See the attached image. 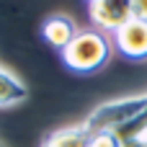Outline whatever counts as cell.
<instances>
[{"instance_id":"2","label":"cell","mask_w":147,"mask_h":147,"mask_svg":"<svg viewBox=\"0 0 147 147\" xmlns=\"http://www.w3.org/2000/svg\"><path fill=\"white\" fill-rule=\"evenodd\" d=\"M111 59V41L101 31H78V36L62 49V62L78 75H93Z\"/></svg>"},{"instance_id":"6","label":"cell","mask_w":147,"mask_h":147,"mask_svg":"<svg viewBox=\"0 0 147 147\" xmlns=\"http://www.w3.org/2000/svg\"><path fill=\"white\" fill-rule=\"evenodd\" d=\"M90 140H93V132L85 124H75V127L52 132L41 142V147H90Z\"/></svg>"},{"instance_id":"3","label":"cell","mask_w":147,"mask_h":147,"mask_svg":"<svg viewBox=\"0 0 147 147\" xmlns=\"http://www.w3.org/2000/svg\"><path fill=\"white\" fill-rule=\"evenodd\" d=\"M90 21L103 28V31H119L124 23H129L134 18L132 13V0H93L90 8Z\"/></svg>"},{"instance_id":"4","label":"cell","mask_w":147,"mask_h":147,"mask_svg":"<svg viewBox=\"0 0 147 147\" xmlns=\"http://www.w3.org/2000/svg\"><path fill=\"white\" fill-rule=\"evenodd\" d=\"M114 44L127 59L145 62L147 59V21L132 18L129 23H124L114 34Z\"/></svg>"},{"instance_id":"1","label":"cell","mask_w":147,"mask_h":147,"mask_svg":"<svg viewBox=\"0 0 147 147\" xmlns=\"http://www.w3.org/2000/svg\"><path fill=\"white\" fill-rule=\"evenodd\" d=\"M90 132H114L119 137H137L147 132V93L101 103L83 121Z\"/></svg>"},{"instance_id":"7","label":"cell","mask_w":147,"mask_h":147,"mask_svg":"<svg viewBox=\"0 0 147 147\" xmlns=\"http://www.w3.org/2000/svg\"><path fill=\"white\" fill-rule=\"evenodd\" d=\"M28 98V88L8 70L0 67V106H16Z\"/></svg>"},{"instance_id":"12","label":"cell","mask_w":147,"mask_h":147,"mask_svg":"<svg viewBox=\"0 0 147 147\" xmlns=\"http://www.w3.org/2000/svg\"><path fill=\"white\" fill-rule=\"evenodd\" d=\"M145 137H147V132H145Z\"/></svg>"},{"instance_id":"9","label":"cell","mask_w":147,"mask_h":147,"mask_svg":"<svg viewBox=\"0 0 147 147\" xmlns=\"http://www.w3.org/2000/svg\"><path fill=\"white\" fill-rule=\"evenodd\" d=\"M132 13H134V18L147 21V0H132Z\"/></svg>"},{"instance_id":"8","label":"cell","mask_w":147,"mask_h":147,"mask_svg":"<svg viewBox=\"0 0 147 147\" xmlns=\"http://www.w3.org/2000/svg\"><path fill=\"white\" fill-rule=\"evenodd\" d=\"M90 147H121V137L114 132H93Z\"/></svg>"},{"instance_id":"5","label":"cell","mask_w":147,"mask_h":147,"mask_svg":"<svg viewBox=\"0 0 147 147\" xmlns=\"http://www.w3.org/2000/svg\"><path fill=\"white\" fill-rule=\"evenodd\" d=\"M41 36L49 47L54 49H65L75 36H78V26L72 23V18L67 16H49L44 23H41Z\"/></svg>"},{"instance_id":"10","label":"cell","mask_w":147,"mask_h":147,"mask_svg":"<svg viewBox=\"0 0 147 147\" xmlns=\"http://www.w3.org/2000/svg\"><path fill=\"white\" fill-rule=\"evenodd\" d=\"M121 147H147V137L137 134V137H121Z\"/></svg>"},{"instance_id":"11","label":"cell","mask_w":147,"mask_h":147,"mask_svg":"<svg viewBox=\"0 0 147 147\" xmlns=\"http://www.w3.org/2000/svg\"><path fill=\"white\" fill-rule=\"evenodd\" d=\"M88 3H93V0H88Z\"/></svg>"}]
</instances>
